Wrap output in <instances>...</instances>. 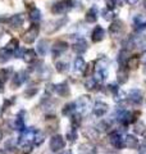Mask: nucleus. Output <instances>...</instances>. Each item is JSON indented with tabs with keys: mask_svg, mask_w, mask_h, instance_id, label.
<instances>
[{
	"mask_svg": "<svg viewBox=\"0 0 146 154\" xmlns=\"http://www.w3.org/2000/svg\"><path fill=\"white\" fill-rule=\"evenodd\" d=\"M75 104H76V109L78 110V113L85 114L87 110H89V108L91 107V98L87 95H82L76 100Z\"/></svg>",
	"mask_w": 146,
	"mask_h": 154,
	"instance_id": "20e7f679",
	"label": "nucleus"
},
{
	"mask_svg": "<svg viewBox=\"0 0 146 154\" xmlns=\"http://www.w3.org/2000/svg\"><path fill=\"white\" fill-rule=\"evenodd\" d=\"M126 2H127L129 5H136V4L138 3V0H126Z\"/></svg>",
	"mask_w": 146,
	"mask_h": 154,
	"instance_id": "49530a36",
	"label": "nucleus"
},
{
	"mask_svg": "<svg viewBox=\"0 0 146 154\" xmlns=\"http://www.w3.org/2000/svg\"><path fill=\"white\" fill-rule=\"evenodd\" d=\"M133 131H135V134L142 135V134L145 132V126H144V123H142V122L136 123V126H135V128H133Z\"/></svg>",
	"mask_w": 146,
	"mask_h": 154,
	"instance_id": "79ce46f5",
	"label": "nucleus"
},
{
	"mask_svg": "<svg viewBox=\"0 0 146 154\" xmlns=\"http://www.w3.org/2000/svg\"><path fill=\"white\" fill-rule=\"evenodd\" d=\"M118 2H120V0H105L106 5H108V9H113L117 7V4H118Z\"/></svg>",
	"mask_w": 146,
	"mask_h": 154,
	"instance_id": "37998d69",
	"label": "nucleus"
},
{
	"mask_svg": "<svg viewBox=\"0 0 146 154\" xmlns=\"http://www.w3.org/2000/svg\"><path fill=\"white\" fill-rule=\"evenodd\" d=\"M109 143H110L115 149H122V148L124 146V139H122L120 134L117 132V131L111 132V134L109 135Z\"/></svg>",
	"mask_w": 146,
	"mask_h": 154,
	"instance_id": "0eeeda50",
	"label": "nucleus"
},
{
	"mask_svg": "<svg viewBox=\"0 0 146 154\" xmlns=\"http://www.w3.org/2000/svg\"><path fill=\"white\" fill-rule=\"evenodd\" d=\"M138 150H140V154H146V144H140Z\"/></svg>",
	"mask_w": 146,
	"mask_h": 154,
	"instance_id": "a18cd8bd",
	"label": "nucleus"
},
{
	"mask_svg": "<svg viewBox=\"0 0 146 154\" xmlns=\"http://www.w3.org/2000/svg\"><path fill=\"white\" fill-rule=\"evenodd\" d=\"M145 73H146V67H145Z\"/></svg>",
	"mask_w": 146,
	"mask_h": 154,
	"instance_id": "5fc2aeb1",
	"label": "nucleus"
},
{
	"mask_svg": "<svg viewBox=\"0 0 146 154\" xmlns=\"http://www.w3.org/2000/svg\"><path fill=\"white\" fill-rule=\"evenodd\" d=\"M108 104L104 103V102H96L94 108H92V110H94V114L96 116V117H103V116L108 112Z\"/></svg>",
	"mask_w": 146,
	"mask_h": 154,
	"instance_id": "9d476101",
	"label": "nucleus"
},
{
	"mask_svg": "<svg viewBox=\"0 0 146 154\" xmlns=\"http://www.w3.org/2000/svg\"><path fill=\"white\" fill-rule=\"evenodd\" d=\"M12 58V51L8 50L7 48H3V49H0V62L2 63H5L8 62L9 59Z\"/></svg>",
	"mask_w": 146,
	"mask_h": 154,
	"instance_id": "c85d7f7f",
	"label": "nucleus"
},
{
	"mask_svg": "<svg viewBox=\"0 0 146 154\" xmlns=\"http://www.w3.org/2000/svg\"><path fill=\"white\" fill-rule=\"evenodd\" d=\"M5 48H7L8 50H11L12 53H13V51H16V50L18 49V40H17V38H12V40L7 44Z\"/></svg>",
	"mask_w": 146,
	"mask_h": 154,
	"instance_id": "c9c22d12",
	"label": "nucleus"
},
{
	"mask_svg": "<svg viewBox=\"0 0 146 154\" xmlns=\"http://www.w3.org/2000/svg\"><path fill=\"white\" fill-rule=\"evenodd\" d=\"M142 4H144V8L146 9V0H144V3H142Z\"/></svg>",
	"mask_w": 146,
	"mask_h": 154,
	"instance_id": "3c124183",
	"label": "nucleus"
},
{
	"mask_svg": "<svg viewBox=\"0 0 146 154\" xmlns=\"http://www.w3.org/2000/svg\"><path fill=\"white\" fill-rule=\"evenodd\" d=\"M97 19V11L95 7H92L91 9H89V12L86 13V21L89 23H95Z\"/></svg>",
	"mask_w": 146,
	"mask_h": 154,
	"instance_id": "393cba45",
	"label": "nucleus"
},
{
	"mask_svg": "<svg viewBox=\"0 0 146 154\" xmlns=\"http://www.w3.org/2000/svg\"><path fill=\"white\" fill-rule=\"evenodd\" d=\"M62 154H72V152L71 150H65V152H63Z\"/></svg>",
	"mask_w": 146,
	"mask_h": 154,
	"instance_id": "09e8293b",
	"label": "nucleus"
},
{
	"mask_svg": "<svg viewBox=\"0 0 146 154\" xmlns=\"http://www.w3.org/2000/svg\"><path fill=\"white\" fill-rule=\"evenodd\" d=\"M35 134H36V130H33L32 127L26 128L24 131H22L21 136L18 139V145L21 148L31 145V141H33V139H35Z\"/></svg>",
	"mask_w": 146,
	"mask_h": 154,
	"instance_id": "f03ea898",
	"label": "nucleus"
},
{
	"mask_svg": "<svg viewBox=\"0 0 146 154\" xmlns=\"http://www.w3.org/2000/svg\"><path fill=\"white\" fill-rule=\"evenodd\" d=\"M128 98H129V100H131V102H132L133 104L138 105L141 102H142L144 96H142V93H141L140 89H136V88H135V89H131V90H129Z\"/></svg>",
	"mask_w": 146,
	"mask_h": 154,
	"instance_id": "1a4fd4ad",
	"label": "nucleus"
},
{
	"mask_svg": "<svg viewBox=\"0 0 146 154\" xmlns=\"http://www.w3.org/2000/svg\"><path fill=\"white\" fill-rule=\"evenodd\" d=\"M28 18L32 23H38L41 19V12L38 11L36 7H31L30 8V13H28Z\"/></svg>",
	"mask_w": 146,
	"mask_h": 154,
	"instance_id": "dca6fc26",
	"label": "nucleus"
},
{
	"mask_svg": "<svg viewBox=\"0 0 146 154\" xmlns=\"http://www.w3.org/2000/svg\"><path fill=\"white\" fill-rule=\"evenodd\" d=\"M24 22V18L22 14H16V16H12L9 18V25L12 27H21Z\"/></svg>",
	"mask_w": 146,
	"mask_h": 154,
	"instance_id": "aec40b11",
	"label": "nucleus"
},
{
	"mask_svg": "<svg viewBox=\"0 0 146 154\" xmlns=\"http://www.w3.org/2000/svg\"><path fill=\"white\" fill-rule=\"evenodd\" d=\"M67 139L69 140L71 143H75L76 141V139H77V131L75 128H71L69 131L67 132Z\"/></svg>",
	"mask_w": 146,
	"mask_h": 154,
	"instance_id": "58836bf2",
	"label": "nucleus"
},
{
	"mask_svg": "<svg viewBox=\"0 0 146 154\" xmlns=\"http://www.w3.org/2000/svg\"><path fill=\"white\" fill-rule=\"evenodd\" d=\"M23 59L26 63H32V62L36 60V51L35 50H26L23 54Z\"/></svg>",
	"mask_w": 146,
	"mask_h": 154,
	"instance_id": "cd10ccee",
	"label": "nucleus"
},
{
	"mask_svg": "<svg viewBox=\"0 0 146 154\" xmlns=\"http://www.w3.org/2000/svg\"><path fill=\"white\" fill-rule=\"evenodd\" d=\"M0 154H4V152H3V150H0Z\"/></svg>",
	"mask_w": 146,
	"mask_h": 154,
	"instance_id": "864d4df0",
	"label": "nucleus"
},
{
	"mask_svg": "<svg viewBox=\"0 0 146 154\" xmlns=\"http://www.w3.org/2000/svg\"><path fill=\"white\" fill-rule=\"evenodd\" d=\"M14 130H17L19 132H22L26 130V126H24V118L22 117V114H18L17 118L14 119Z\"/></svg>",
	"mask_w": 146,
	"mask_h": 154,
	"instance_id": "5701e85b",
	"label": "nucleus"
},
{
	"mask_svg": "<svg viewBox=\"0 0 146 154\" xmlns=\"http://www.w3.org/2000/svg\"><path fill=\"white\" fill-rule=\"evenodd\" d=\"M56 69L59 72H67L69 69V64L67 63V62H56Z\"/></svg>",
	"mask_w": 146,
	"mask_h": 154,
	"instance_id": "e433bc0d",
	"label": "nucleus"
},
{
	"mask_svg": "<svg viewBox=\"0 0 146 154\" xmlns=\"http://www.w3.org/2000/svg\"><path fill=\"white\" fill-rule=\"evenodd\" d=\"M65 23H67V18H60V19H56V21L49 22L47 26H46V32H47V33L55 32L56 30H59L62 26H64Z\"/></svg>",
	"mask_w": 146,
	"mask_h": 154,
	"instance_id": "6e6552de",
	"label": "nucleus"
},
{
	"mask_svg": "<svg viewBox=\"0 0 146 154\" xmlns=\"http://www.w3.org/2000/svg\"><path fill=\"white\" fill-rule=\"evenodd\" d=\"M73 8V2L72 0H60L56 4H54L51 8V12L54 14H65L68 11Z\"/></svg>",
	"mask_w": 146,
	"mask_h": 154,
	"instance_id": "7ed1b4c3",
	"label": "nucleus"
},
{
	"mask_svg": "<svg viewBox=\"0 0 146 154\" xmlns=\"http://www.w3.org/2000/svg\"><path fill=\"white\" fill-rule=\"evenodd\" d=\"M80 125H81V116L77 113L72 114L71 116V127L76 130V128H78Z\"/></svg>",
	"mask_w": 146,
	"mask_h": 154,
	"instance_id": "7c9ffc66",
	"label": "nucleus"
},
{
	"mask_svg": "<svg viewBox=\"0 0 146 154\" xmlns=\"http://www.w3.org/2000/svg\"><path fill=\"white\" fill-rule=\"evenodd\" d=\"M132 41H133V45L140 48V49H142V48L146 46V36L142 35V33H141V35H136L132 38Z\"/></svg>",
	"mask_w": 146,
	"mask_h": 154,
	"instance_id": "4be33fe9",
	"label": "nucleus"
},
{
	"mask_svg": "<svg viewBox=\"0 0 146 154\" xmlns=\"http://www.w3.org/2000/svg\"><path fill=\"white\" fill-rule=\"evenodd\" d=\"M108 66H109V62L106 58H100L96 62V67L94 69V76H95L96 82L105 81V79L108 77Z\"/></svg>",
	"mask_w": 146,
	"mask_h": 154,
	"instance_id": "f257e3e1",
	"label": "nucleus"
},
{
	"mask_svg": "<svg viewBox=\"0 0 146 154\" xmlns=\"http://www.w3.org/2000/svg\"><path fill=\"white\" fill-rule=\"evenodd\" d=\"M50 149L53 152H58V150H62L63 148H64L65 145V141L64 139H63V136H60V135H55V136H53L50 139Z\"/></svg>",
	"mask_w": 146,
	"mask_h": 154,
	"instance_id": "423d86ee",
	"label": "nucleus"
},
{
	"mask_svg": "<svg viewBox=\"0 0 146 154\" xmlns=\"http://www.w3.org/2000/svg\"><path fill=\"white\" fill-rule=\"evenodd\" d=\"M2 139H3V131H0V141H2Z\"/></svg>",
	"mask_w": 146,
	"mask_h": 154,
	"instance_id": "8fccbe9b",
	"label": "nucleus"
},
{
	"mask_svg": "<svg viewBox=\"0 0 146 154\" xmlns=\"http://www.w3.org/2000/svg\"><path fill=\"white\" fill-rule=\"evenodd\" d=\"M85 135L89 139H91V140H97V137H99V130L94 127H87L85 130Z\"/></svg>",
	"mask_w": 146,
	"mask_h": 154,
	"instance_id": "bb28decb",
	"label": "nucleus"
},
{
	"mask_svg": "<svg viewBox=\"0 0 146 154\" xmlns=\"http://www.w3.org/2000/svg\"><path fill=\"white\" fill-rule=\"evenodd\" d=\"M87 50V42L84 38H78L75 44H73V51L77 53V54H84Z\"/></svg>",
	"mask_w": 146,
	"mask_h": 154,
	"instance_id": "f8f14e48",
	"label": "nucleus"
},
{
	"mask_svg": "<svg viewBox=\"0 0 146 154\" xmlns=\"http://www.w3.org/2000/svg\"><path fill=\"white\" fill-rule=\"evenodd\" d=\"M75 109H76V104L75 103H68L64 105V108H63V114L64 116H72V113L75 112Z\"/></svg>",
	"mask_w": 146,
	"mask_h": 154,
	"instance_id": "473e14b6",
	"label": "nucleus"
},
{
	"mask_svg": "<svg viewBox=\"0 0 146 154\" xmlns=\"http://www.w3.org/2000/svg\"><path fill=\"white\" fill-rule=\"evenodd\" d=\"M73 67H75V71L76 72H84L85 68H86V63H85V60H84V58H76V60H75V64H73Z\"/></svg>",
	"mask_w": 146,
	"mask_h": 154,
	"instance_id": "a878e982",
	"label": "nucleus"
},
{
	"mask_svg": "<svg viewBox=\"0 0 146 154\" xmlns=\"http://www.w3.org/2000/svg\"><path fill=\"white\" fill-rule=\"evenodd\" d=\"M78 153L80 154H95L96 149L94 145H91L89 143H84L78 146Z\"/></svg>",
	"mask_w": 146,
	"mask_h": 154,
	"instance_id": "f3484780",
	"label": "nucleus"
},
{
	"mask_svg": "<svg viewBox=\"0 0 146 154\" xmlns=\"http://www.w3.org/2000/svg\"><path fill=\"white\" fill-rule=\"evenodd\" d=\"M96 80L95 79H92V77H89L86 81H85V88L87 90H94L96 88Z\"/></svg>",
	"mask_w": 146,
	"mask_h": 154,
	"instance_id": "f704fd0d",
	"label": "nucleus"
},
{
	"mask_svg": "<svg viewBox=\"0 0 146 154\" xmlns=\"http://www.w3.org/2000/svg\"><path fill=\"white\" fill-rule=\"evenodd\" d=\"M118 82H119V85H123V84H126L128 81V77H129V75H128V71L124 68V66H120V68H119V71H118Z\"/></svg>",
	"mask_w": 146,
	"mask_h": 154,
	"instance_id": "6ab92c4d",
	"label": "nucleus"
},
{
	"mask_svg": "<svg viewBox=\"0 0 146 154\" xmlns=\"http://www.w3.org/2000/svg\"><path fill=\"white\" fill-rule=\"evenodd\" d=\"M68 49V44L65 41H62V40H59V41H56L55 44H54V46H53V54H54V57H56V55H60L63 51H65Z\"/></svg>",
	"mask_w": 146,
	"mask_h": 154,
	"instance_id": "ddd939ff",
	"label": "nucleus"
},
{
	"mask_svg": "<svg viewBox=\"0 0 146 154\" xmlns=\"http://www.w3.org/2000/svg\"><path fill=\"white\" fill-rule=\"evenodd\" d=\"M141 62H142V63H145V64H146V51H145L144 54H142V57H141Z\"/></svg>",
	"mask_w": 146,
	"mask_h": 154,
	"instance_id": "de8ad7c7",
	"label": "nucleus"
},
{
	"mask_svg": "<svg viewBox=\"0 0 146 154\" xmlns=\"http://www.w3.org/2000/svg\"><path fill=\"white\" fill-rule=\"evenodd\" d=\"M124 146H127L128 149H136L138 146V139L135 135H127L124 139Z\"/></svg>",
	"mask_w": 146,
	"mask_h": 154,
	"instance_id": "2eb2a0df",
	"label": "nucleus"
},
{
	"mask_svg": "<svg viewBox=\"0 0 146 154\" xmlns=\"http://www.w3.org/2000/svg\"><path fill=\"white\" fill-rule=\"evenodd\" d=\"M37 53L40 55H45L47 53V41L46 40H40L37 44Z\"/></svg>",
	"mask_w": 146,
	"mask_h": 154,
	"instance_id": "c756f323",
	"label": "nucleus"
},
{
	"mask_svg": "<svg viewBox=\"0 0 146 154\" xmlns=\"http://www.w3.org/2000/svg\"><path fill=\"white\" fill-rule=\"evenodd\" d=\"M14 144H18V141H16L14 139H9L8 143H5V148L8 149V150H12V149L14 148Z\"/></svg>",
	"mask_w": 146,
	"mask_h": 154,
	"instance_id": "c03bdc74",
	"label": "nucleus"
},
{
	"mask_svg": "<svg viewBox=\"0 0 146 154\" xmlns=\"http://www.w3.org/2000/svg\"><path fill=\"white\" fill-rule=\"evenodd\" d=\"M37 91H38V89L36 88V86H31V88H28L26 91H24V95H26L27 98H32V96L35 95Z\"/></svg>",
	"mask_w": 146,
	"mask_h": 154,
	"instance_id": "ea45409f",
	"label": "nucleus"
},
{
	"mask_svg": "<svg viewBox=\"0 0 146 154\" xmlns=\"http://www.w3.org/2000/svg\"><path fill=\"white\" fill-rule=\"evenodd\" d=\"M103 16H104V19L105 21H111V19L114 18V12H113V9H108V11H104L103 12Z\"/></svg>",
	"mask_w": 146,
	"mask_h": 154,
	"instance_id": "a19ab883",
	"label": "nucleus"
},
{
	"mask_svg": "<svg viewBox=\"0 0 146 154\" xmlns=\"http://www.w3.org/2000/svg\"><path fill=\"white\" fill-rule=\"evenodd\" d=\"M104 37H105V31H104V28L101 27V26H96V27L94 28V31H92V33H91L92 41H94V42H99V41L103 40Z\"/></svg>",
	"mask_w": 146,
	"mask_h": 154,
	"instance_id": "9b49d317",
	"label": "nucleus"
},
{
	"mask_svg": "<svg viewBox=\"0 0 146 154\" xmlns=\"http://www.w3.org/2000/svg\"><path fill=\"white\" fill-rule=\"evenodd\" d=\"M122 28H123V23H122L120 21H114L109 26V33L110 35H113V36H115L122 31Z\"/></svg>",
	"mask_w": 146,
	"mask_h": 154,
	"instance_id": "412c9836",
	"label": "nucleus"
},
{
	"mask_svg": "<svg viewBox=\"0 0 146 154\" xmlns=\"http://www.w3.org/2000/svg\"><path fill=\"white\" fill-rule=\"evenodd\" d=\"M38 31H40V27H38V25H37V23H33V25L28 28L26 32H24L23 41L26 42V44H32V42L36 40V37L38 35Z\"/></svg>",
	"mask_w": 146,
	"mask_h": 154,
	"instance_id": "39448f33",
	"label": "nucleus"
},
{
	"mask_svg": "<svg viewBox=\"0 0 146 154\" xmlns=\"http://www.w3.org/2000/svg\"><path fill=\"white\" fill-rule=\"evenodd\" d=\"M24 81H26V72H18V73L14 75L13 77V81H12V86L14 89L18 88V86H21Z\"/></svg>",
	"mask_w": 146,
	"mask_h": 154,
	"instance_id": "4468645a",
	"label": "nucleus"
},
{
	"mask_svg": "<svg viewBox=\"0 0 146 154\" xmlns=\"http://www.w3.org/2000/svg\"><path fill=\"white\" fill-rule=\"evenodd\" d=\"M142 136H144V137H145V139H146V130H145V132H144V134H142Z\"/></svg>",
	"mask_w": 146,
	"mask_h": 154,
	"instance_id": "603ef678",
	"label": "nucleus"
},
{
	"mask_svg": "<svg viewBox=\"0 0 146 154\" xmlns=\"http://www.w3.org/2000/svg\"><path fill=\"white\" fill-rule=\"evenodd\" d=\"M128 50H126V49H123L120 53H119V57H118V62H119V64L120 66H124V64H127V60H128Z\"/></svg>",
	"mask_w": 146,
	"mask_h": 154,
	"instance_id": "2f4dec72",
	"label": "nucleus"
},
{
	"mask_svg": "<svg viewBox=\"0 0 146 154\" xmlns=\"http://www.w3.org/2000/svg\"><path fill=\"white\" fill-rule=\"evenodd\" d=\"M45 141V134L41 132V131H36L35 134V139H33V143H35V145H41V144Z\"/></svg>",
	"mask_w": 146,
	"mask_h": 154,
	"instance_id": "72a5a7b5",
	"label": "nucleus"
},
{
	"mask_svg": "<svg viewBox=\"0 0 146 154\" xmlns=\"http://www.w3.org/2000/svg\"><path fill=\"white\" fill-rule=\"evenodd\" d=\"M55 93L59 95V96H67L68 94H69V86H68L67 82H62V84H58L55 88Z\"/></svg>",
	"mask_w": 146,
	"mask_h": 154,
	"instance_id": "a211bd4d",
	"label": "nucleus"
},
{
	"mask_svg": "<svg viewBox=\"0 0 146 154\" xmlns=\"http://www.w3.org/2000/svg\"><path fill=\"white\" fill-rule=\"evenodd\" d=\"M9 73H11V69H5V68H4V69L0 71V84L4 85V82L8 80Z\"/></svg>",
	"mask_w": 146,
	"mask_h": 154,
	"instance_id": "4c0bfd02",
	"label": "nucleus"
},
{
	"mask_svg": "<svg viewBox=\"0 0 146 154\" xmlns=\"http://www.w3.org/2000/svg\"><path fill=\"white\" fill-rule=\"evenodd\" d=\"M140 62H141V58L138 55H132V57L128 58L127 67H128V68H131V69H136L140 66Z\"/></svg>",
	"mask_w": 146,
	"mask_h": 154,
	"instance_id": "b1692460",
	"label": "nucleus"
}]
</instances>
